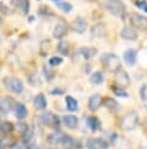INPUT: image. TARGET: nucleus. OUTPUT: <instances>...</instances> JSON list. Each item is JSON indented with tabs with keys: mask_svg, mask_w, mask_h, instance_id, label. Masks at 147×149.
<instances>
[{
	"mask_svg": "<svg viewBox=\"0 0 147 149\" xmlns=\"http://www.w3.org/2000/svg\"><path fill=\"white\" fill-rule=\"evenodd\" d=\"M104 8L112 15L117 16V17H122L124 19L125 12H126V7L124 5L123 1L120 0H106L104 2Z\"/></svg>",
	"mask_w": 147,
	"mask_h": 149,
	"instance_id": "1",
	"label": "nucleus"
},
{
	"mask_svg": "<svg viewBox=\"0 0 147 149\" xmlns=\"http://www.w3.org/2000/svg\"><path fill=\"white\" fill-rule=\"evenodd\" d=\"M138 123H139V115L135 112H128L122 116L119 126L122 129L131 132L137 128Z\"/></svg>",
	"mask_w": 147,
	"mask_h": 149,
	"instance_id": "2",
	"label": "nucleus"
},
{
	"mask_svg": "<svg viewBox=\"0 0 147 149\" xmlns=\"http://www.w3.org/2000/svg\"><path fill=\"white\" fill-rule=\"evenodd\" d=\"M101 62L104 64V66L111 71V72H118L120 70L122 66V62L120 58L116 55V54H104L101 57Z\"/></svg>",
	"mask_w": 147,
	"mask_h": 149,
	"instance_id": "3",
	"label": "nucleus"
},
{
	"mask_svg": "<svg viewBox=\"0 0 147 149\" xmlns=\"http://www.w3.org/2000/svg\"><path fill=\"white\" fill-rule=\"evenodd\" d=\"M2 83H3V86H5L8 91H10V92H13V93L20 94V93L23 92V83H22V80H21L20 78H17V77L7 76V77L3 78Z\"/></svg>",
	"mask_w": 147,
	"mask_h": 149,
	"instance_id": "4",
	"label": "nucleus"
},
{
	"mask_svg": "<svg viewBox=\"0 0 147 149\" xmlns=\"http://www.w3.org/2000/svg\"><path fill=\"white\" fill-rule=\"evenodd\" d=\"M130 19V23L134 29H139V30H146L147 29V17L137 13V12H132L128 15Z\"/></svg>",
	"mask_w": 147,
	"mask_h": 149,
	"instance_id": "5",
	"label": "nucleus"
},
{
	"mask_svg": "<svg viewBox=\"0 0 147 149\" xmlns=\"http://www.w3.org/2000/svg\"><path fill=\"white\" fill-rule=\"evenodd\" d=\"M41 121L46 127H50V128H53V129H57V130H58L59 123H60L59 118L56 114H53L52 112H43L41 114Z\"/></svg>",
	"mask_w": 147,
	"mask_h": 149,
	"instance_id": "6",
	"label": "nucleus"
},
{
	"mask_svg": "<svg viewBox=\"0 0 147 149\" xmlns=\"http://www.w3.org/2000/svg\"><path fill=\"white\" fill-rule=\"evenodd\" d=\"M68 23L66 22V20L64 19H59L54 26L53 29V37L57 40H61L64 36H66L67 31H68Z\"/></svg>",
	"mask_w": 147,
	"mask_h": 149,
	"instance_id": "7",
	"label": "nucleus"
},
{
	"mask_svg": "<svg viewBox=\"0 0 147 149\" xmlns=\"http://www.w3.org/2000/svg\"><path fill=\"white\" fill-rule=\"evenodd\" d=\"M15 108V100L10 95H0V112L2 114H8Z\"/></svg>",
	"mask_w": 147,
	"mask_h": 149,
	"instance_id": "8",
	"label": "nucleus"
},
{
	"mask_svg": "<svg viewBox=\"0 0 147 149\" xmlns=\"http://www.w3.org/2000/svg\"><path fill=\"white\" fill-rule=\"evenodd\" d=\"M69 28H71L74 33H76V34H82V33H84V31L87 30V28H88V22H87V20L83 19V17H75V19L71 22Z\"/></svg>",
	"mask_w": 147,
	"mask_h": 149,
	"instance_id": "9",
	"label": "nucleus"
},
{
	"mask_svg": "<svg viewBox=\"0 0 147 149\" xmlns=\"http://www.w3.org/2000/svg\"><path fill=\"white\" fill-rule=\"evenodd\" d=\"M86 147H87V149H108L109 143L103 139L93 137L86 142Z\"/></svg>",
	"mask_w": 147,
	"mask_h": 149,
	"instance_id": "10",
	"label": "nucleus"
},
{
	"mask_svg": "<svg viewBox=\"0 0 147 149\" xmlns=\"http://www.w3.org/2000/svg\"><path fill=\"white\" fill-rule=\"evenodd\" d=\"M120 37L125 41H134L138 38V33L133 27H128L125 26L122 30H120Z\"/></svg>",
	"mask_w": 147,
	"mask_h": 149,
	"instance_id": "11",
	"label": "nucleus"
},
{
	"mask_svg": "<svg viewBox=\"0 0 147 149\" xmlns=\"http://www.w3.org/2000/svg\"><path fill=\"white\" fill-rule=\"evenodd\" d=\"M115 80H116L117 86H119V87H122V88L127 87V86L130 85V83H131L128 74H127L125 71H120V70H119L118 72H116Z\"/></svg>",
	"mask_w": 147,
	"mask_h": 149,
	"instance_id": "12",
	"label": "nucleus"
},
{
	"mask_svg": "<svg viewBox=\"0 0 147 149\" xmlns=\"http://www.w3.org/2000/svg\"><path fill=\"white\" fill-rule=\"evenodd\" d=\"M65 133L60 132V130H56L53 133H51L49 136H47V142L52 146H57V144H63V141H64V137H65Z\"/></svg>",
	"mask_w": 147,
	"mask_h": 149,
	"instance_id": "13",
	"label": "nucleus"
},
{
	"mask_svg": "<svg viewBox=\"0 0 147 149\" xmlns=\"http://www.w3.org/2000/svg\"><path fill=\"white\" fill-rule=\"evenodd\" d=\"M16 10L22 14V15H27L29 13V8H30V2L29 0H14L13 1Z\"/></svg>",
	"mask_w": 147,
	"mask_h": 149,
	"instance_id": "14",
	"label": "nucleus"
},
{
	"mask_svg": "<svg viewBox=\"0 0 147 149\" xmlns=\"http://www.w3.org/2000/svg\"><path fill=\"white\" fill-rule=\"evenodd\" d=\"M123 57H124V61L127 65L133 66L135 64V61H137V50L132 49V48H128L124 51Z\"/></svg>",
	"mask_w": 147,
	"mask_h": 149,
	"instance_id": "15",
	"label": "nucleus"
},
{
	"mask_svg": "<svg viewBox=\"0 0 147 149\" xmlns=\"http://www.w3.org/2000/svg\"><path fill=\"white\" fill-rule=\"evenodd\" d=\"M101 104H102V97L98 93H95V94L90 95L89 99H88V108L93 112L97 111L100 108Z\"/></svg>",
	"mask_w": 147,
	"mask_h": 149,
	"instance_id": "16",
	"label": "nucleus"
},
{
	"mask_svg": "<svg viewBox=\"0 0 147 149\" xmlns=\"http://www.w3.org/2000/svg\"><path fill=\"white\" fill-rule=\"evenodd\" d=\"M61 122L67 127V128H76L78 126V118L73 114H67V115H64L63 119H61Z\"/></svg>",
	"mask_w": 147,
	"mask_h": 149,
	"instance_id": "17",
	"label": "nucleus"
},
{
	"mask_svg": "<svg viewBox=\"0 0 147 149\" xmlns=\"http://www.w3.org/2000/svg\"><path fill=\"white\" fill-rule=\"evenodd\" d=\"M91 33L94 36L96 37H104L106 34V29L104 27V24L102 23H96L95 26L91 27Z\"/></svg>",
	"mask_w": 147,
	"mask_h": 149,
	"instance_id": "18",
	"label": "nucleus"
},
{
	"mask_svg": "<svg viewBox=\"0 0 147 149\" xmlns=\"http://www.w3.org/2000/svg\"><path fill=\"white\" fill-rule=\"evenodd\" d=\"M34 105H35V107L38 108V109H45V108H46V105H47L46 99H45V95L42 94V93L37 94V95L35 97V99H34Z\"/></svg>",
	"mask_w": 147,
	"mask_h": 149,
	"instance_id": "19",
	"label": "nucleus"
},
{
	"mask_svg": "<svg viewBox=\"0 0 147 149\" xmlns=\"http://www.w3.org/2000/svg\"><path fill=\"white\" fill-rule=\"evenodd\" d=\"M15 116L20 120H23L27 115H28V111H27V107L23 105V104H16L15 105Z\"/></svg>",
	"mask_w": 147,
	"mask_h": 149,
	"instance_id": "20",
	"label": "nucleus"
},
{
	"mask_svg": "<svg viewBox=\"0 0 147 149\" xmlns=\"http://www.w3.org/2000/svg\"><path fill=\"white\" fill-rule=\"evenodd\" d=\"M79 52L81 54V56L86 59H89L91 57H94L97 52V50L95 48H91V47H83V48H80Z\"/></svg>",
	"mask_w": 147,
	"mask_h": 149,
	"instance_id": "21",
	"label": "nucleus"
},
{
	"mask_svg": "<svg viewBox=\"0 0 147 149\" xmlns=\"http://www.w3.org/2000/svg\"><path fill=\"white\" fill-rule=\"evenodd\" d=\"M65 102H66V107L69 112H75L79 107V104H78V100L75 98H73L72 95H66L65 98Z\"/></svg>",
	"mask_w": 147,
	"mask_h": 149,
	"instance_id": "22",
	"label": "nucleus"
},
{
	"mask_svg": "<svg viewBox=\"0 0 147 149\" xmlns=\"http://www.w3.org/2000/svg\"><path fill=\"white\" fill-rule=\"evenodd\" d=\"M87 126L90 128V130L96 132L101 128V122L96 116H88L87 118Z\"/></svg>",
	"mask_w": 147,
	"mask_h": 149,
	"instance_id": "23",
	"label": "nucleus"
},
{
	"mask_svg": "<svg viewBox=\"0 0 147 149\" xmlns=\"http://www.w3.org/2000/svg\"><path fill=\"white\" fill-rule=\"evenodd\" d=\"M103 104H104V106H105L109 111H111V112H116V111L118 109V107H119L118 102H117L113 98H109V97L104 99Z\"/></svg>",
	"mask_w": 147,
	"mask_h": 149,
	"instance_id": "24",
	"label": "nucleus"
},
{
	"mask_svg": "<svg viewBox=\"0 0 147 149\" xmlns=\"http://www.w3.org/2000/svg\"><path fill=\"white\" fill-rule=\"evenodd\" d=\"M57 51H58L60 55L67 56L68 52H69V45H68V42H66V41H60V42L57 44Z\"/></svg>",
	"mask_w": 147,
	"mask_h": 149,
	"instance_id": "25",
	"label": "nucleus"
},
{
	"mask_svg": "<svg viewBox=\"0 0 147 149\" xmlns=\"http://www.w3.org/2000/svg\"><path fill=\"white\" fill-rule=\"evenodd\" d=\"M103 80H104V76L101 71H96L90 76V81L95 85H101L103 83Z\"/></svg>",
	"mask_w": 147,
	"mask_h": 149,
	"instance_id": "26",
	"label": "nucleus"
},
{
	"mask_svg": "<svg viewBox=\"0 0 147 149\" xmlns=\"http://www.w3.org/2000/svg\"><path fill=\"white\" fill-rule=\"evenodd\" d=\"M0 130L2 134H8V133L14 130V126L8 121H3L0 123Z\"/></svg>",
	"mask_w": 147,
	"mask_h": 149,
	"instance_id": "27",
	"label": "nucleus"
},
{
	"mask_svg": "<svg viewBox=\"0 0 147 149\" xmlns=\"http://www.w3.org/2000/svg\"><path fill=\"white\" fill-rule=\"evenodd\" d=\"M34 139V130L29 127L28 130L22 135V140H23V143L24 144H29L31 142V140Z\"/></svg>",
	"mask_w": 147,
	"mask_h": 149,
	"instance_id": "28",
	"label": "nucleus"
},
{
	"mask_svg": "<svg viewBox=\"0 0 147 149\" xmlns=\"http://www.w3.org/2000/svg\"><path fill=\"white\" fill-rule=\"evenodd\" d=\"M57 6H58V8H60L63 12H65V13H69L71 10H72V8H73V6H72V3H69V2H67V1H63V2H58L57 3Z\"/></svg>",
	"mask_w": 147,
	"mask_h": 149,
	"instance_id": "29",
	"label": "nucleus"
},
{
	"mask_svg": "<svg viewBox=\"0 0 147 149\" xmlns=\"http://www.w3.org/2000/svg\"><path fill=\"white\" fill-rule=\"evenodd\" d=\"M111 90H112V92H113L116 95H118V97H127V93H126L122 87H119V86H117V85H112V86H111Z\"/></svg>",
	"mask_w": 147,
	"mask_h": 149,
	"instance_id": "30",
	"label": "nucleus"
},
{
	"mask_svg": "<svg viewBox=\"0 0 147 149\" xmlns=\"http://www.w3.org/2000/svg\"><path fill=\"white\" fill-rule=\"evenodd\" d=\"M28 128H29V126H28L27 123H24V122H19V123L16 125V130H17V133L21 134V135H23V134L28 130Z\"/></svg>",
	"mask_w": 147,
	"mask_h": 149,
	"instance_id": "31",
	"label": "nucleus"
},
{
	"mask_svg": "<svg viewBox=\"0 0 147 149\" xmlns=\"http://www.w3.org/2000/svg\"><path fill=\"white\" fill-rule=\"evenodd\" d=\"M43 71H44V76H45V78H46L47 80H51V79L54 77V72H53L49 66L44 65V66H43Z\"/></svg>",
	"mask_w": 147,
	"mask_h": 149,
	"instance_id": "32",
	"label": "nucleus"
},
{
	"mask_svg": "<svg viewBox=\"0 0 147 149\" xmlns=\"http://www.w3.org/2000/svg\"><path fill=\"white\" fill-rule=\"evenodd\" d=\"M61 63H63V58L61 57H58V56H53L49 61V64L51 66H57V65H60Z\"/></svg>",
	"mask_w": 147,
	"mask_h": 149,
	"instance_id": "33",
	"label": "nucleus"
},
{
	"mask_svg": "<svg viewBox=\"0 0 147 149\" xmlns=\"http://www.w3.org/2000/svg\"><path fill=\"white\" fill-rule=\"evenodd\" d=\"M135 5H137V7H139L140 9H142L144 12L147 13V0H138V1H135Z\"/></svg>",
	"mask_w": 147,
	"mask_h": 149,
	"instance_id": "34",
	"label": "nucleus"
},
{
	"mask_svg": "<svg viewBox=\"0 0 147 149\" xmlns=\"http://www.w3.org/2000/svg\"><path fill=\"white\" fill-rule=\"evenodd\" d=\"M7 8H9V7H7L2 1L0 2V12L3 14V15H8V14H10L12 12L9 10V9H7Z\"/></svg>",
	"mask_w": 147,
	"mask_h": 149,
	"instance_id": "35",
	"label": "nucleus"
},
{
	"mask_svg": "<svg viewBox=\"0 0 147 149\" xmlns=\"http://www.w3.org/2000/svg\"><path fill=\"white\" fill-rule=\"evenodd\" d=\"M50 93H51V94H63V91H59V92H58L57 90H56V91H54V90H52Z\"/></svg>",
	"mask_w": 147,
	"mask_h": 149,
	"instance_id": "36",
	"label": "nucleus"
},
{
	"mask_svg": "<svg viewBox=\"0 0 147 149\" xmlns=\"http://www.w3.org/2000/svg\"><path fill=\"white\" fill-rule=\"evenodd\" d=\"M52 1H56V2H57V3H58V2H59V1H60V0H52Z\"/></svg>",
	"mask_w": 147,
	"mask_h": 149,
	"instance_id": "37",
	"label": "nucleus"
},
{
	"mask_svg": "<svg viewBox=\"0 0 147 149\" xmlns=\"http://www.w3.org/2000/svg\"><path fill=\"white\" fill-rule=\"evenodd\" d=\"M1 22H2V20H1V19H0V23H1Z\"/></svg>",
	"mask_w": 147,
	"mask_h": 149,
	"instance_id": "38",
	"label": "nucleus"
},
{
	"mask_svg": "<svg viewBox=\"0 0 147 149\" xmlns=\"http://www.w3.org/2000/svg\"><path fill=\"white\" fill-rule=\"evenodd\" d=\"M66 149H72V148H66Z\"/></svg>",
	"mask_w": 147,
	"mask_h": 149,
	"instance_id": "39",
	"label": "nucleus"
}]
</instances>
